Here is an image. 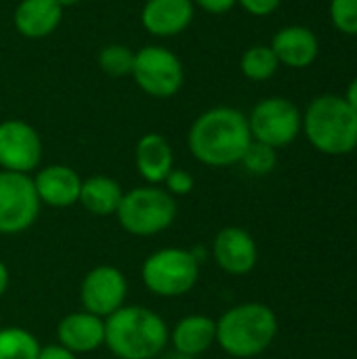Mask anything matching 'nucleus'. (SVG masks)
Instances as JSON below:
<instances>
[{
  "mask_svg": "<svg viewBox=\"0 0 357 359\" xmlns=\"http://www.w3.org/2000/svg\"><path fill=\"white\" fill-rule=\"evenodd\" d=\"M250 143L252 135L246 114L229 105H217L202 111L187 130L191 156L210 168L240 164Z\"/></svg>",
  "mask_w": 357,
  "mask_h": 359,
  "instance_id": "obj_1",
  "label": "nucleus"
},
{
  "mask_svg": "<svg viewBox=\"0 0 357 359\" xmlns=\"http://www.w3.org/2000/svg\"><path fill=\"white\" fill-rule=\"evenodd\" d=\"M170 326L149 307L124 305L105 318V345L116 359H158L168 347Z\"/></svg>",
  "mask_w": 357,
  "mask_h": 359,
  "instance_id": "obj_2",
  "label": "nucleus"
},
{
  "mask_svg": "<svg viewBox=\"0 0 357 359\" xmlns=\"http://www.w3.org/2000/svg\"><path fill=\"white\" fill-rule=\"evenodd\" d=\"M278 337V316L265 303H240L217 320V345L236 359L265 353Z\"/></svg>",
  "mask_w": 357,
  "mask_h": 359,
  "instance_id": "obj_3",
  "label": "nucleus"
},
{
  "mask_svg": "<svg viewBox=\"0 0 357 359\" xmlns=\"http://www.w3.org/2000/svg\"><path fill=\"white\" fill-rule=\"evenodd\" d=\"M314 149L326 156H347L357 147V114L341 95H320L303 111V126Z\"/></svg>",
  "mask_w": 357,
  "mask_h": 359,
  "instance_id": "obj_4",
  "label": "nucleus"
},
{
  "mask_svg": "<svg viewBox=\"0 0 357 359\" xmlns=\"http://www.w3.org/2000/svg\"><path fill=\"white\" fill-rule=\"evenodd\" d=\"M177 210V198L162 185L145 183L124 191L114 217L126 233L135 238H154L173 227Z\"/></svg>",
  "mask_w": 357,
  "mask_h": 359,
  "instance_id": "obj_5",
  "label": "nucleus"
},
{
  "mask_svg": "<svg viewBox=\"0 0 357 359\" xmlns=\"http://www.w3.org/2000/svg\"><path fill=\"white\" fill-rule=\"evenodd\" d=\"M200 280V263L187 248H158L141 263V282L158 299H181Z\"/></svg>",
  "mask_w": 357,
  "mask_h": 359,
  "instance_id": "obj_6",
  "label": "nucleus"
},
{
  "mask_svg": "<svg viewBox=\"0 0 357 359\" xmlns=\"http://www.w3.org/2000/svg\"><path fill=\"white\" fill-rule=\"evenodd\" d=\"M130 76L145 95L154 99H170L185 82V67L170 48L147 44L135 50Z\"/></svg>",
  "mask_w": 357,
  "mask_h": 359,
  "instance_id": "obj_7",
  "label": "nucleus"
},
{
  "mask_svg": "<svg viewBox=\"0 0 357 359\" xmlns=\"http://www.w3.org/2000/svg\"><path fill=\"white\" fill-rule=\"evenodd\" d=\"M246 118L252 141L265 143L274 149L290 145L301 135L303 126V111L286 97L261 99Z\"/></svg>",
  "mask_w": 357,
  "mask_h": 359,
  "instance_id": "obj_8",
  "label": "nucleus"
},
{
  "mask_svg": "<svg viewBox=\"0 0 357 359\" xmlns=\"http://www.w3.org/2000/svg\"><path fill=\"white\" fill-rule=\"evenodd\" d=\"M40 208L32 175L0 170V236H19L32 229Z\"/></svg>",
  "mask_w": 357,
  "mask_h": 359,
  "instance_id": "obj_9",
  "label": "nucleus"
},
{
  "mask_svg": "<svg viewBox=\"0 0 357 359\" xmlns=\"http://www.w3.org/2000/svg\"><path fill=\"white\" fill-rule=\"evenodd\" d=\"M78 297L80 309L105 320L126 305L128 280L124 271L114 265H97L84 273Z\"/></svg>",
  "mask_w": 357,
  "mask_h": 359,
  "instance_id": "obj_10",
  "label": "nucleus"
},
{
  "mask_svg": "<svg viewBox=\"0 0 357 359\" xmlns=\"http://www.w3.org/2000/svg\"><path fill=\"white\" fill-rule=\"evenodd\" d=\"M42 162V139L38 130L23 120L0 122V170L32 175Z\"/></svg>",
  "mask_w": 357,
  "mask_h": 359,
  "instance_id": "obj_11",
  "label": "nucleus"
},
{
  "mask_svg": "<svg viewBox=\"0 0 357 359\" xmlns=\"http://www.w3.org/2000/svg\"><path fill=\"white\" fill-rule=\"evenodd\" d=\"M215 265L229 276H248L259 261V246L255 238L238 225H227L217 231L210 244Z\"/></svg>",
  "mask_w": 357,
  "mask_h": 359,
  "instance_id": "obj_12",
  "label": "nucleus"
},
{
  "mask_svg": "<svg viewBox=\"0 0 357 359\" xmlns=\"http://www.w3.org/2000/svg\"><path fill=\"white\" fill-rule=\"evenodd\" d=\"M38 200L42 206L69 208L80 200L82 177L65 164H48L36 170L32 177Z\"/></svg>",
  "mask_w": 357,
  "mask_h": 359,
  "instance_id": "obj_13",
  "label": "nucleus"
},
{
  "mask_svg": "<svg viewBox=\"0 0 357 359\" xmlns=\"http://www.w3.org/2000/svg\"><path fill=\"white\" fill-rule=\"evenodd\" d=\"M57 343L76 355L95 353L105 345V320L84 309L72 311L57 324Z\"/></svg>",
  "mask_w": 357,
  "mask_h": 359,
  "instance_id": "obj_14",
  "label": "nucleus"
},
{
  "mask_svg": "<svg viewBox=\"0 0 357 359\" xmlns=\"http://www.w3.org/2000/svg\"><path fill=\"white\" fill-rule=\"evenodd\" d=\"M194 15V0H145L141 8V25L156 38H173L191 25Z\"/></svg>",
  "mask_w": 357,
  "mask_h": 359,
  "instance_id": "obj_15",
  "label": "nucleus"
},
{
  "mask_svg": "<svg viewBox=\"0 0 357 359\" xmlns=\"http://www.w3.org/2000/svg\"><path fill=\"white\" fill-rule=\"evenodd\" d=\"M269 46L280 65L290 69H305L314 65L320 55V40L307 25H286L278 29Z\"/></svg>",
  "mask_w": 357,
  "mask_h": 359,
  "instance_id": "obj_16",
  "label": "nucleus"
},
{
  "mask_svg": "<svg viewBox=\"0 0 357 359\" xmlns=\"http://www.w3.org/2000/svg\"><path fill=\"white\" fill-rule=\"evenodd\" d=\"M135 168L147 185H162L175 168V151L160 133H145L135 145Z\"/></svg>",
  "mask_w": 357,
  "mask_h": 359,
  "instance_id": "obj_17",
  "label": "nucleus"
},
{
  "mask_svg": "<svg viewBox=\"0 0 357 359\" xmlns=\"http://www.w3.org/2000/svg\"><path fill=\"white\" fill-rule=\"evenodd\" d=\"M168 345L173 347V351L189 358L204 355L206 351H210L213 345H217V320L202 313L181 318L170 328Z\"/></svg>",
  "mask_w": 357,
  "mask_h": 359,
  "instance_id": "obj_18",
  "label": "nucleus"
},
{
  "mask_svg": "<svg viewBox=\"0 0 357 359\" xmlns=\"http://www.w3.org/2000/svg\"><path fill=\"white\" fill-rule=\"evenodd\" d=\"M63 8L57 0H21L13 13L15 29L29 40H40L57 32Z\"/></svg>",
  "mask_w": 357,
  "mask_h": 359,
  "instance_id": "obj_19",
  "label": "nucleus"
},
{
  "mask_svg": "<svg viewBox=\"0 0 357 359\" xmlns=\"http://www.w3.org/2000/svg\"><path fill=\"white\" fill-rule=\"evenodd\" d=\"M122 196H124V189L114 177L90 175L82 179L78 204H82L84 210L95 217H112L116 215Z\"/></svg>",
  "mask_w": 357,
  "mask_h": 359,
  "instance_id": "obj_20",
  "label": "nucleus"
},
{
  "mask_svg": "<svg viewBox=\"0 0 357 359\" xmlns=\"http://www.w3.org/2000/svg\"><path fill=\"white\" fill-rule=\"evenodd\" d=\"M280 61L269 44H252L242 53L240 72L252 82H265L276 76Z\"/></svg>",
  "mask_w": 357,
  "mask_h": 359,
  "instance_id": "obj_21",
  "label": "nucleus"
},
{
  "mask_svg": "<svg viewBox=\"0 0 357 359\" xmlns=\"http://www.w3.org/2000/svg\"><path fill=\"white\" fill-rule=\"evenodd\" d=\"M40 341L27 328L2 326L0 328V359H38Z\"/></svg>",
  "mask_w": 357,
  "mask_h": 359,
  "instance_id": "obj_22",
  "label": "nucleus"
},
{
  "mask_svg": "<svg viewBox=\"0 0 357 359\" xmlns=\"http://www.w3.org/2000/svg\"><path fill=\"white\" fill-rule=\"evenodd\" d=\"M133 61H135V50L126 44H120V42L105 44L97 55L99 69L105 72L107 76H114V78L130 76Z\"/></svg>",
  "mask_w": 357,
  "mask_h": 359,
  "instance_id": "obj_23",
  "label": "nucleus"
},
{
  "mask_svg": "<svg viewBox=\"0 0 357 359\" xmlns=\"http://www.w3.org/2000/svg\"><path fill=\"white\" fill-rule=\"evenodd\" d=\"M240 164L255 177H265V175H271L278 166V149L265 145V143H259V141H252L248 145V149L244 151Z\"/></svg>",
  "mask_w": 357,
  "mask_h": 359,
  "instance_id": "obj_24",
  "label": "nucleus"
},
{
  "mask_svg": "<svg viewBox=\"0 0 357 359\" xmlns=\"http://www.w3.org/2000/svg\"><path fill=\"white\" fill-rule=\"evenodd\" d=\"M328 13L341 34L357 36V0H330Z\"/></svg>",
  "mask_w": 357,
  "mask_h": 359,
  "instance_id": "obj_25",
  "label": "nucleus"
},
{
  "mask_svg": "<svg viewBox=\"0 0 357 359\" xmlns=\"http://www.w3.org/2000/svg\"><path fill=\"white\" fill-rule=\"evenodd\" d=\"M162 187H164L173 198H183V196H189V194L194 191L196 179H194V175H191L189 170H185V168H173V170L166 175Z\"/></svg>",
  "mask_w": 357,
  "mask_h": 359,
  "instance_id": "obj_26",
  "label": "nucleus"
},
{
  "mask_svg": "<svg viewBox=\"0 0 357 359\" xmlns=\"http://www.w3.org/2000/svg\"><path fill=\"white\" fill-rule=\"evenodd\" d=\"M236 4L252 17H267L282 4V0H236Z\"/></svg>",
  "mask_w": 357,
  "mask_h": 359,
  "instance_id": "obj_27",
  "label": "nucleus"
},
{
  "mask_svg": "<svg viewBox=\"0 0 357 359\" xmlns=\"http://www.w3.org/2000/svg\"><path fill=\"white\" fill-rule=\"evenodd\" d=\"M194 4L210 15H223L236 6V0H194Z\"/></svg>",
  "mask_w": 357,
  "mask_h": 359,
  "instance_id": "obj_28",
  "label": "nucleus"
},
{
  "mask_svg": "<svg viewBox=\"0 0 357 359\" xmlns=\"http://www.w3.org/2000/svg\"><path fill=\"white\" fill-rule=\"evenodd\" d=\"M38 359H78V355H76V353H72L69 349L61 347L59 343H53V345H44V347H40Z\"/></svg>",
  "mask_w": 357,
  "mask_h": 359,
  "instance_id": "obj_29",
  "label": "nucleus"
},
{
  "mask_svg": "<svg viewBox=\"0 0 357 359\" xmlns=\"http://www.w3.org/2000/svg\"><path fill=\"white\" fill-rule=\"evenodd\" d=\"M8 284H11V271H8L6 263L0 259V299L6 294V290H8Z\"/></svg>",
  "mask_w": 357,
  "mask_h": 359,
  "instance_id": "obj_30",
  "label": "nucleus"
},
{
  "mask_svg": "<svg viewBox=\"0 0 357 359\" xmlns=\"http://www.w3.org/2000/svg\"><path fill=\"white\" fill-rule=\"evenodd\" d=\"M343 97H345V101L351 105V109L357 114V76L349 82V86H347V90H345Z\"/></svg>",
  "mask_w": 357,
  "mask_h": 359,
  "instance_id": "obj_31",
  "label": "nucleus"
},
{
  "mask_svg": "<svg viewBox=\"0 0 357 359\" xmlns=\"http://www.w3.org/2000/svg\"><path fill=\"white\" fill-rule=\"evenodd\" d=\"M158 359H198V358H189V355H183V353H177V351H170V353H162Z\"/></svg>",
  "mask_w": 357,
  "mask_h": 359,
  "instance_id": "obj_32",
  "label": "nucleus"
},
{
  "mask_svg": "<svg viewBox=\"0 0 357 359\" xmlns=\"http://www.w3.org/2000/svg\"><path fill=\"white\" fill-rule=\"evenodd\" d=\"M80 0H57V4L61 6V8H67V6H76Z\"/></svg>",
  "mask_w": 357,
  "mask_h": 359,
  "instance_id": "obj_33",
  "label": "nucleus"
},
{
  "mask_svg": "<svg viewBox=\"0 0 357 359\" xmlns=\"http://www.w3.org/2000/svg\"><path fill=\"white\" fill-rule=\"evenodd\" d=\"M0 328H2V324H0Z\"/></svg>",
  "mask_w": 357,
  "mask_h": 359,
  "instance_id": "obj_34",
  "label": "nucleus"
}]
</instances>
